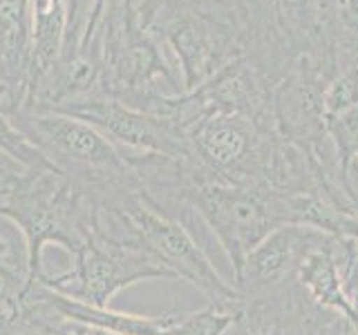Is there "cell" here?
I'll return each mask as SVG.
<instances>
[{
  "label": "cell",
  "instance_id": "cell-1",
  "mask_svg": "<svg viewBox=\"0 0 358 335\" xmlns=\"http://www.w3.org/2000/svg\"><path fill=\"white\" fill-rule=\"evenodd\" d=\"M0 217L16 223L27 244L29 284L43 275V251L56 244L72 257L87 244L96 204L85 190L59 170H27L0 201Z\"/></svg>",
  "mask_w": 358,
  "mask_h": 335
},
{
  "label": "cell",
  "instance_id": "cell-2",
  "mask_svg": "<svg viewBox=\"0 0 358 335\" xmlns=\"http://www.w3.org/2000/svg\"><path fill=\"white\" fill-rule=\"evenodd\" d=\"M11 123L67 179L83 188L123 181L134 174L123 152L90 123L61 112L11 110Z\"/></svg>",
  "mask_w": 358,
  "mask_h": 335
},
{
  "label": "cell",
  "instance_id": "cell-3",
  "mask_svg": "<svg viewBox=\"0 0 358 335\" xmlns=\"http://www.w3.org/2000/svg\"><path fill=\"white\" fill-rule=\"evenodd\" d=\"M179 204L193 208L204 219L227 253L235 277L255 246L271 230L282 226L264 193L213 179L204 172L197 174L190 165L188 181L179 193Z\"/></svg>",
  "mask_w": 358,
  "mask_h": 335
},
{
  "label": "cell",
  "instance_id": "cell-4",
  "mask_svg": "<svg viewBox=\"0 0 358 335\" xmlns=\"http://www.w3.org/2000/svg\"><path fill=\"white\" fill-rule=\"evenodd\" d=\"M150 279L177 277L148 253L92 232L87 244L74 255L72 268L56 275L43 271L36 282L70 299L108 308L121 288Z\"/></svg>",
  "mask_w": 358,
  "mask_h": 335
},
{
  "label": "cell",
  "instance_id": "cell-5",
  "mask_svg": "<svg viewBox=\"0 0 358 335\" xmlns=\"http://www.w3.org/2000/svg\"><path fill=\"white\" fill-rule=\"evenodd\" d=\"M61 114L90 123L121 150L134 154H159L186 163L195 161L193 143L186 134H182L164 119L123 105L117 98H92L63 110Z\"/></svg>",
  "mask_w": 358,
  "mask_h": 335
},
{
  "label": "cell",
  "instance_id": "cell-6",
  "mask_svg": "<svg viewBox=\"0 0 358 335\" xmlns=\"http://www.w3.org/2000/svg\"><path fill=\"white\" fill-rule=\"evenodd\" d=\"M334 237L320 230H313L298 223H282L271 230L266 237L255 246L244 260L240 275L235 277L238 293L242 290H264L271 288L298 271L305 255L318 246L331 241Z\"/></svg>",
  "mask_w": 358,
  "mask_h": 335
},
{
  "label": "cell",
  "instance_id": "cell-7",
  "mask_svg": "<svg viewBox=\"0 0 358 335\" xmlns=\"http://www.w3.org/2000/svg\"><path fill=\"white\" fill-rule=\"evenodd\" d=\"M298 277L302 286L309 290V295L322 306H329L336 313H343V315L352 322L354 318V304L352 299L347 297L345 288H343V279L338 273V264H336L329 241L318 246L305 255V260L298 266Z\"/></svg>",
  "mask_w": 358,
  "mask_h": 335
},
{
  "label": "cell",
  "instance_id": "cell-8",
  "mask_svg": "<svg viewBox=\"0 0 358 335\" xmlns=\"http://www.w3.org/2000/svg\"><path fill=\"white\" fill-rule=\"evenodd\" d=\"M244 315L240 302H210L208 306L182 313L179 320L162 335H227Z\"/></svg>",
  "mask_w": 358,
  "mask_h": 335
},
{
  "label": "cell",
  "instance_id": "cell-9",
  "mask_svg": "<svg viewBox=\"0 0 358 335\" xmlns=\"http://www.w3.org/2000/svg\"><path fill=\"white\" fill-rule=\"evenodd\" d=\"M103 5L106 0H65L63 56H72L83 47L85 38L99 25L101 14H103Z\"/></svg>",
  "mask_w": 358,
  "mask_h": 335
},
{
  "label": "cell",
  "instance_id": "cell-10",
  "mask_svg": "<svg viewBox=\"0 0 358 335\" xmlns=\"http://www.w3.org/2000/svg\"><path fill=\"white\" fill-rule=\"evenodd\" d=\"M0 150L27 170H56V165L11 123L3 110H0Z\"/></svg>",
  "mask_w": 358,
  "mask_h": 335
},
{
  "label": "cell",
  "instance_id": "cell-11",
  "mask_svg": "<svg viewBox=\"0 0 358 335\" xmlns=\"http://www.w3.org/2000/svg\"><path fill=\"white\" fill-rule=\"evenodd\" d=\"M25 172H27L25 165H20L18 161L11 159L9 154L0 150V201L20 184V179L25 177Z\"/></svg>",
  "mask_w": 358,
  "mask_h": 335
},
{
  "label": "cell",
  "instance_id": "cell-12",
  "mask_svg": "<svg viewBox=\"0 0 358 335\" xmlns=\"http://www.w3.org/2000/svg\"><path fill=\"white\" fill-rule=\"evenodd\" d=\"M29 3H31V11H34V14H41V11L50 9L54 5H59V3H63V0H29Z\"/></svg>",
  "mask_w": 358,
  "mask_h": 335
},
{
  "label": "cell",
  "instance_id": "cell-13",
  "mask_svg": "<svg viewBox=\"0 0 358 335\" xmlns=\"http://www.w3.org/2000/svg\"><path fill=\"white\" fill-rule=\"evenodd\" d=\"M354 304V318H352V324H354V329H356V333H358V295H356V299L352 302Z\"/></svg>",
  "mask_w": 358,
  "mask_h": 335
},
{
  "label": "cell",
  "instance_id": "cell-14",
  "mask_svg": "<svg viewBox=\"0 0 358 335\" xmlns=\"http://www.w3.org/2000/svg\"><path fill=\"white\" fill-rule=\"evenodd\" d=\"M240 335H271V333H251L249 331V333H240Z\"/></svg>",
  "mask_w": 358,
  "mask_h": 335
},
{
  "label": "cell",
  "instance_id": "cell-15",
  "mask_svg": "<svg viewBox=\"0 0 358 335\" xmlns=\"http://www.w3.org/2000/svg\"><path fill=\"white\" fill-rule=\"evenodd\" d=\"M289 3H302V0H289Z\"/></svg>",
  "mask_w": 358,
  "mask_h": 335
},
{
  "label": "cell",
  "instance_id": "cell-16",
  "mask_svg": "<svg viewBox=\"0 0 358 335\" xmlns=\"http://www.w3.org/2000/svg\"><path fill=\"white\" fill-rule=\"evenodd\" d=\"M345 335H350V333H345Z\"/></svg>",
  "mask_w": 358,
  "mask_h": 335
}]
</instances>
